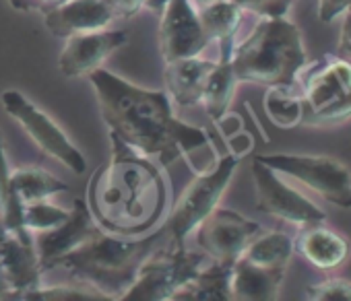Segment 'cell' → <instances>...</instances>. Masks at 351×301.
<instances>
[{
  "label": "cell",
  "instance_id": "f546056e",
  "mask_svg": "<svg viewBox=\"0 0 351 301\" xmlns=\"http://www.w3.org/2000/svg\"><path fill=\"white\" fill-rule=\"evenodd\" d=\"M351 9V0H318V19L332 23Z\"/></svg>",
  "mask_w": 351,
  "mask_h": 301
},
{
  "label": "cell",
  "instance_id": "2e32d148",
  "mask_svg": "<svg viewBox=\"0 0 351 301\" xmlns=\"http://www.w3.org/2000/svg\"><path fill=\"white\" fill-rule=\"evenodd\" d=\"M116 21V13L108 0H62L44 15L46 29L58 38L106 29Z\"/></svg>",
  "mask_w": 351,
  "mask_h": 301
},
{
  "label": "cell",
  "instance_id": "836d02e7",
  "mask_svg": "<svg viewBox=\"0 0 351 301\" xmlns=\"http://www.w3.org/2000/svg\"><path fill=\"white\" fill-rule=\"evenodd\" d=\"M3 237H5V227H3V223H0V246H3ZM7 297H9V287H7L5 276H3V266H0V299L7 301Z\"/></svg>",
  "mask_w": 351,
  "mask_h": 301
},
{
  "label": "cell",
  "instance_id": "83f0119b",
  "mask_svg": "<svg viewBox=\"0 0 351 301\" xmlns=\"http://www.w3.org/2000/svg\"><path fill=\"white\" fill-rule=\"evenodd\" d=\"M13 213L11 200V168L7 161L5 140L0 136V223H7Z\"/></svg>",
  "mask_w": 351,
  "mask_h": 301
},
{
  "label": "cell",
  "instance_id": "30bf717a",
  "mask_svg": "<svg viewBox=\"0 0 351 301\" xmlns=\"http://www.w3.org/2000/svg\"><path fill=\"white\" fill-rule=\"evenodd\" d=\"M254 188H256V207L258 211L273 215L295 227H308L326 221V213L300 190L289 186L279 178V172L271 170L254 157L250 166Z\"/></svg>",
  "mask_w": 351,
  "mask_h": 301
},
{
  "label": "cell",
  "instance_id": "7402d4cb",
  "mask_svg": "<svg viewBox=\"0 0 351 301\" xmlns=\"http://www.w3.org/2000/svg\"><path fill=\"white\" fill-rule=\"evenodd\" d=\"M238 77L234 73L232 60H219L215 62V68L211 70L205 91H203V99L201 103L205 105L207 116L213 122H221L230 109V103L234 99L236 87H238Z\"/></svg>",
  "mask_w": 351,
  "mask_h": 301
},
{
  "label": "cell",
  "instance_id": "6da1fadb",
  "mask_svg": "<svg viewBox=\"0 0 351 301\" xmlns=\"http://www.w3.org/2000/svg\"><path fill=\"white\" fill-rule=\"evenodd\" d=\"M89 77L110 132L143 155H157L163 166L209 144L205 130L195 128L171 112L165 91H151L116 77L104 66Z\"/></svg>",
  "mask_w": 351,
  "mask_h": 301
},
{
  "label": "cell",
  "instance_id": "ac0fdd59",
  "mask_svg": "<svg viewBox=\"0 0 351 301\" xmlns=\"http://www.w3.org/2000/svg\"><path fill=\"white\" fill-rule=\"evenodd\" d=\"M213 68L215 62L203 60L199 56L165 62L163 81H165L167 95L180 107H191L201 103L207 79Z\"/></svg>",
  "mask_w": 351,
  "mask_h": 301
},
{
  "label": "cell",
  "instance_id": "e575fe53",
  "mask_svg": "<svg viewBox=\"0 0 351 301\" xmlns=\"http://www.w3.org/2000/svg\"><path fill=\"white\" fill-rule=\"evenodd\" d=\"M167 3H169V0H147V3H145V9H147V11H153V13H157V15H161Z\"/></svg>",
  "mask_w": 351,
  "mask_h": 301
},
{
  "label": "cell",
  "instance_id": "d4e9b609",
  "mask_svg": "<svg viewBox=\"0 0 351 301\" xmlns=\"http://www.w3.org/2000/svg\"><path fill=\"white\" fill-rule=\"evenodd\" d=\"M21 301H112L97 289L87 285L81 287H34L21 295Z\"/></svg>",
  "mask_w": 351,
  "mask_h": 301
},
{
  "label": "cell",
  "instance_id": "7c38bea8",
  "mask_svg": "<svg viewBox=\"0 0 351 301\" xmlns=\"http://www.w3.org/2000/svg\"><path fill=\"white\" fill-rule=\"evenodd\" d=\"M209 38L199 21V13L191 0H169L161 13L159 50L165 62L199 56Z\"/></svg>",
  "mask_w": 351,
  "mask_h": 301
},
{
  "label": "cell",
  "instance_id": "d590c367",
  "mask_svg": "<svg viewBox=\"0 0 351 301\" xmlns=\"http://www.w3.org/2000/svg\"><path fill=\"white\" fill-rule=\"evenodd\" d=\"M193 3V7L199 11V9H203V7H207V5H211V3H217V0H191Z\"/></svg>",
  "mask_w": 351,
  "mask_h": 301
},
{
  "label": "cell",
  "instance_id": "4316f807",
  "mask_svg": "<svg viewBox=\"0 0 351 301\" xmlns=\"http://www.w3.org/2000/svg\"><path fill=\"white\" fill-rule=\"evenodd\" d=\"M304 293V297L312 301H351V280L326 278L322 283L306 287Z\"/></svg>",
  "mask_w": 351,
  "mask_h": 301
},
{
  "label": "cell",
  "instance_id": "484cf974",
  "mask_svg": "<svg viewBox=\"0 0 351 301\" xmlns=\"http://www.w3.org/2000/svg\"><path fill=\"white\" fill-rule=\"evenodd\" d=\"M71 211L56 207L48 200H36L23 207V225L29 231H46L54 229L69 219Z\"/></svg>",
  "mask_w": 351,
  "mask_h": 301
},
{
  "label": "cell",
  "instance_id": "cb8c5ba5",
  "mask_svg": "<svg viewBox=\"0 0 351 301\" xmlns=\"http://www.w3.org/2000/svg\"><path fill=\"white\" fill-rule=\"evenodd\" d=\"M265 109L273 124L281 128H293L302 124V99L285 87H269L265 97Z\"/></svg>",
  "mask_w": 351,
  "mask_h": 301
},
{
  "label": "cell",
  "instance_id": "d6a6232c",
  "mask_svg": "<svg viewBox=\"0 0 351 301\" xmlns=\"http://www.w3.org/2000/svg\"><path fill=\"white\" fill-rule=\"evenodd\" d=\"M339 52H341V58L351 62V9L345 13V21H343V27H341Z\"/></svg>",
  "mask_w": 351,
  "mask_h": 301
},
{
  "label": "cell",
  "instance_id": "ba28073f",
  "mask_svg": "<svg viewBox=\"0 0 351 301\" xmlns=\"http://www.w3.org/2000/svg\"><path fill=\"white\" fill-rule=\"evenodd\" d=\"M271 170L293 178L304 188L322 196L339 209H351V172L345 163L326 155L273 153L256 155Z\"/></svg>",
  "mask_w": 351,
  "mask_h": 301
},
{
  "label": "cell",
  "instance_id": "603a6c76",
  "mask_svg": "<svg viewBox=\"0 0 351 301\" xmlns=\"http://www.w3.org/2000/svg\"><path fill=\"white\" fill-rule=\"evenodd\" d=\"M291 256H293V239L285 231H261L242 254V258L258 266L279 268V270H287Z\"/></svg>",
  "mask_w": 351,
  "mask_h": 301
},
{
  "label": "cell",
  "instance_id": "7a4b0ae2",
  "mask_svg": "<svg viewBox=\"0 0 351 301\" xmlns=\"http://www.w3.org/2000/svg\"><path fill=\"white\" fill-rule=\"evenodd\" d=\"M112 157L97 168L87 207L93 221L116 235H143L159 223L167 207V184L149 155L110 132Z\"/></svg>",
  "mask_w": 351,
  "mask_h": 301
},
{
  "label": "cell",
  "instance_id": "4dcf8cb0",
  "mask_svg": "<svg viewBox=\"0 0 351 301\" xmlns=\"http://www.w3.org/2000/svg\"><path fill=\"white\" fill-rule=\"evenodd\" d=\"M11 7L15 11H21V13H29V11H40V13H48L52 11L56 5H60L62 0H9Z\"/></svg>",
  "mask_w": 351,
  "mask_h": 301
},
{
  "label": "cell",
  "instance_id": "9a60e30c",
  "mask_svg": "<svg viewBox=\"0 0 351 301\" xmlns=\"http://www.w3.org/2000/svg\"><path fill=\"white\" fill-rule=\"evenodd\" d=\"M0 266L9 287V299H21L23 293L42 285V264L36 252L34 235H17L5 229L0 246Z\"/></svg>",
  "mask_w": 351,
  "mask_h": 301
},
{
  "label": "cell",
  "instance_id": "d6986e66",
  "mask_svg": "<svg viewBox=\"0 0 351 301\" xmlns=\"http://www.w3.org/2000/svg\"><path fill=\"white\" fill-rule=\"evenodd\" d=\"M287 270L258 266L246 258H238L232 270V299L273 301L279 297Z\"/></svg>",
  "mask_w": 351,
  "mask_h": 301
},
{
  "label": "cell",
  "instance_id": "e0dca14e",
  "mask_svg": "<svg viewBox=\"0 0 351 301\" xmlns=\"http://www.w3.org/2000/svg\"><path fill=\"white\" fill-rule=\"evenodd\" d=\"M293 252L320 270H335L349 260L351 244L339 231L316 223L302 227L300 235L293 239Z\"/></svg>",
  "mask_w": 351,
  "mask_h": 301
},
{
  "label": "cell",
  "instance_id": "277c9868",
  "mask_svg": "<svg viewBox=\"0 0 351 301\" xmlns=\"http://www.w3.org/2000/svg\"><path fill=\"white\" fill-rule=\"evenodd\" d=\"M230 60L240 83L285 89H293L308 66L302 34L287 17H263Z\"/></svg>",
  "mask_w": 351,
  "mask_h": 301
},
{
  "label": "cell",
  "instance_id": "52a82bcc",
  "mask_svg": "<svg viewBox=\"0 0 351 301\" xmlns=\"http://www.w3.org/2000/svg\"><path fill=\"white\" fill-rule=\"evenodd\" d=\"M238 163L240 157L228 153L219 161H215L211 170L195 178V182L184 190L178 205L173 207L171 215L163 223L169 244L184 246V239L199 227V223L215 207H219V200L238 170Z\"/></svg>",
  "mask_w": 351,
  "mask_h": 301
},
{
  "label": "cell",
  "instance_id": "3957f363",
  "mask_svg": "<svg viewBox=\"0 0 351 301\" xmlns=\"http://www.w3.org/2000/svg\"><path fill=\"white\" fill-rule=\"evenodd\" d=\"M167 244L163 225L149 235H116L101 227L66 252L54 268H64L73 280L101 291L110 299H120L132 285L143 260L159 246Z\"/></svg>",
  "mask_w": 351,
  "mask_h": 301
},
{
  "label": "cell",
  "instance_id": "1f68e13d",
  "mask_svg": "<svg viewBox=\"0 0 351 301\" xmlns=\"http://www.w3.org/2000/svg\"><path fill=\"white\" fill-rule=\"evenodd\" d=\"M108 3L112 5L116 19H128V17L136 15L141 9H145L147 0H108Z\"/></svg>",
  "mask_w": 351,
  "mask_h": 301
},
{
  "label": "cell",
  "instance_id": "8992f818",
  "mask_svg": "<svg viewBox=\"0 0 351 301\" xmlns=\"http://www.w3.org/2000/svg\"><path fill=\"white\" fill-rule=\"evenodd\" d=\"M205 256L186 250L184 246L163 244L155 248L138 266L136 276L122 301H169L186 280L203 266Z\"/></svg>",
  "mask_w": 351,
  "mask_h": 301
},
{
  "label": "cell",
  "instance_id": "8fae6325",
  "mask_svg": "<svg viewBox=\"0 0 351 301\" xmlns=\"http://www.w3.org/2000/svg\"><path fill=\"white\" fill-rule=\"evenodd\" d=\"M195 231L197 244L207 256L234 264L244 254L248 244L263 231V227L236 211L215 207Z\"/></svg>",
  "mask_w": 351,
  "mask_h": 301
},
{
  "label": "cell",
  "instance_id": "4fadbf2b",
  "mask_svg": "<svg viewBox=\"0 0 351 301\" xmlns=\"http://www.w3.org/2000/svg\"><path fill=\"white\" fill-rule=\"evenodd\" d=\"M128 36L122 29H97L66 38V46L58 56L60 73L69 79L87 77L101 68L104 62L126 44Z\"/></svg>",
  "mask_w": 351,
  "mask_h": 301
},
{
  "label": "cell",
  "instance_id": "f1b7e54d",
  "mask_svg": "<svg viewBox=\"0 0 351 301\" xmlns=\"http://www.w3.org/2000/svg\"><path fill=\"white\" fill-rule=\"evenodd\" d=\"M240 9L254 11L261 17H285L293 0H236Z\"/></svg>",
  "mask_w": 351,
  "mask_h": 301
},
{
  "label": "cell",
  "instance_id": "9c48e42d",
  "mask_svg": "<svg viewBox=\"0 0 351 301\" xmlns=\"http://www.w3.org/2000/svg\"><path fill=\"white\" fill-rule=\"evenodd\" d=\"M0 101H3L7 114L29 134V138L44 150V153H48L50 157L60 161L71 172H75L79 176L85 174V170H87L85 155L73 144V140L64 134V130L44 109H40L32 99H27L17 89L3 91Z\"/></svg>",
  "mask_w": 351,
  "mask_h": 301
},
{
  "label": "cell",
  "instance_id": "ffe728a7",
  "mask_svg": "<svg viewBox=\"0 0 351 301\" xmlns=\"http://www.w3.org/2000/svg\"><path fill=\"white\" fill-rule=\"evenodd\" d=\"M232 270L234 264L215 260L186 280L169 301H232Z\"/></svg>",
  "mask_w": 351,
  "mask_h": 301
},
{
  "label": "cell",
  "instance_id": "44dd1931",
  "mask_svg": "<svg viewBox=\"0 0 351 301\" xmlns=\"http://www.w3.org/2000/svg\"><path fill=\"white\" fill-rule=\"evenodd\" d=\"M199 21L209 40H217L221 60H230L234 52V38L242 23V9L236 0H217L197 11Z\"/></svg>",
  "mask_w": 351,
  "mask_h": 301
},
{
  "label": "cell",
  "instance_id": "5b68a950",
  "mask_svg": "<svg viewBox=\"0 0 351 301\" xmlns=\"http://www.w3.org/2000/svg\"><path fill=\"white\" fill-rule=\"evenodd\" d=\"M302 124L337 126L351 118V62L324 56L314 66L304 68Z\"/></svg>",
  "mask_w": 351,
  "mask_h": 301
},
{
  "label": "cell",
  "instance_id": "5bb4252c",
  "mask_svg": "<svg viewBox=\"0 0 351 301\" xmlns=\"http://www.w3.org/2000/svg\"><path fill=\"white\" fill-rule=\"evenodd\" d=\"M97 227L99 225L93 221L87 202L83 198H75L73 211L64 223H60L54 229L38 231V235L34 237L42 270H52L66 252L87 241Z\"/></svg>",
  "mask_w": 351,
  "mask_h": 301
}]
</instances>
